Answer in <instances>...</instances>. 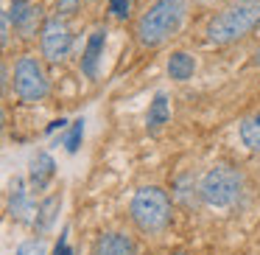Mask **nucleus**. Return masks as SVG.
Returning a JSON list of instances; mask_svg holds the SVG:
<instances>
[{"label": "nucleus", "instance_id": "f257e3e1", "mask_svg": "<svg viewBox=\"0 0 260 255\" xmlns=\"http://www.w3.org/2000/svg\"><path fill=\"white\" fill-rule=\"evenodd\" d=\"M260 25V0H235L207 23V42L232 45Z\"/></svg>", "mask_w": 260, "mask_h": 255}, {"label": "nucleus", "instance_id": "f03ea898", "mask_svg": "<svg viewBox=\"0 0 260 255\" xmlns=\"http://www.w3.org/2000/svg\"><path fill=\"white\" fill-rule=\"evenodd\" d=\"M182 20H185V3L182 0H157L137 20V40L146 48H157L179 31Z\"/></svg>", "mask_w": 260, "mask_h": 255}, {"label": "nucleus", "instance_id": "7ed1b4c3", "mask_svg": "<svg viewBox=\"0 0 260 255\" xmlns=\"http://www.w3.org/2000/svg\"><path fill=\"white\" fill-rule=\"evenodd\" d=\"M129 213H132V221L137 224V230L148 233V236L162 233L171 221V196L157 185L137 188L135 196H132Z\"/></svg>", "mask_w": 260, "mask_h": 255}, {"label": "nucleus", "instance_id": "20e7f679", "mask_svg": "<svg viewBox=\"0 0 260 255\" xmlns=\"http://www.w3.org/2000/svg\"><path fill=\"white\" fill-rule=\"evenodd\" d=\"M241 171L232 165H213L199 182V196L210 208H230L241 196Z\"/></svg>", "mask_w": 260, "mask_h": 255}, {"label": "nucleus", "instance_id": "39448f33", "mask_svg": "<svg viewBox=\"0 0 260 255\" xmlns=\"http://www.w3.org/2000/svg\"><path fill=\"white\" fill-rule=\"evenodd\" d=\"M48 73L37 56H20L14 65V93L20 101L37 104L48 96Z\"/></svg>", "mask_w": 260, "mask_h": 255}, {"label": "nucleus", "instance_id": "423d86ee", "mask_svg": "<svg viewBox=\"0 0 260 255\" xmlns=\"http://www.w3.org/2000/svg\"><path fill=\"white\" fill-rule=\"evenodd\" d=\"M40 45H42V56L51 65H59L68 59L70 48H73V37H70V29L62 17H48L45 25L40 29Z\"/></svg>", "mask_w": 260, "mask_h": 255}, {"label": "nucleus", "instance_id": "0eeeda50", "mask_svg": "<svg viewBox=\"0 0 260 255\" xmlns=\"http://www.w3.org/2000/svg\"><path fill=\"white\" fill-rule=\"evenodd\" d=\"M92 255H137V244L126 233H104L92 244Z\"/></svg>", "mask_w": 260, "mask_h": 255}, {"label": "nucleus", "instance_id": "6e6552de", "mask_svg": "<svg viewBox=\"0 0 260 255\" xmlns=\"http://www.w3.org/2000/svg\"><path fill=\"white\" fill-rule=\"evenodd\" d=\"M12 12V20H14V29L20 31V37L23 40H31V37L37 34V29H42L45 25V20H42V9L37 6V3H25V6H20V9H9Z\"/></svg>", "mask_w": 260, "mask_h": 255}, {"label": "nucleus", "instance_id": "1a4fd4ad", "mask_svg": "<svg viewBox=\"0 0 260 255\" xmlns=\"http://www.w3.org/2000/svg\"><path fill=\"white\" fill-rule=\"evenodd\" d=\"M104 45H107V29H95L90 34V40H87L84 56H81V70H84V76H90V79L98 76V62H101Z\"/></svg>", "mask_w": 260, "mask_h": 255}, {"label": "nucleus", "instance_id": "9d476101", "mask_svg": "<svg viewBox=\"0 0 260 255\" xmlns=\"http://www.w3.org/2000/svg\"><path fill=\"white\" fill-rule=\"evenodd\" d=\"M59 208H62V193H53V196H45V199H42L40 208H37L34 221H31V224H34V233L45 236V233L53 227V221H56Z\"/></svg>", "mask_w": 260, "mask_h": 255}, {"label": "nucleus", "instance_id": "9b49d317", "mask_svg": "<svg viewBox=\"0 0 260 255\" xmlns=\"http://www.w3.org/2000/svg\"><path fill=\"white\" fill-rule=\"evenodd\" d=\"M53 177H56V163H53V157L48 152H40L34 157V163H31V185H34L37 191H42V188L51 185Z\"/></svg>", "mask_w": 260, "mask_h": 255}, {"label": "nucleus", "instance_id": "f8f14e48", "mask_svg": "<svg viewBox=\"0 0 260 255\" xmlns=\"http://www.w3.org/2000/svg\"><path fill=\"white\" fill-rule=\"evenodd\" d=\"M9 213L14 221H28L31 219V202H28V191H25L23 180H14L12 185V199H9ZM34 221V219H31Z\"/></svg>", "mask_w": 260, "mask_h": 255}, {"label": "nucleus", "instance_id": "ddd939ff", "mask_svg": "<svg viewBox=\"0 0 260 255\" xmlns=\"http://www.w3.org/2000/svg\"><path fill=\"white\" fill-rule=\"evenodd\" d=\"M171 118V109H168V96L165 93H157L151 101V107H148V115H146V129L148 135H157L159 129H162L165 124H168Z\"/></svg>", "mask_w": 260, "mask_h": 255}, {"label": "nucleus", "instance_id": "4468645a", "mask_svg": "<svg viewBox=\"0 0 260 255\" xmlns=\"http://www.w3.org/2000/svg\"><path fill=\"white\" fill-rule=\"evenodd\" d=\"M193 73H196V59H193L190 53H185V51L171 53V59H168V76L171 79L187 81V79H193Z\"/></svg>", "mask_w": 260, "mask_h": 255}, {"label": "nucleus", "instance_id": "2eb2a0df", "mask_svg": "<svg viewBox=\"0 0 260 255\" xmlns=\"http://www.w3.org/2000/svg\"><path fill=\"white\" fill-rule=\"evenodd\" d=\"M238 135H241V143L249 149V152L260 154V112L243 118L241 126H238Z\"/></svg>", "mask_w": 260, "mask_h": 255}, {"label": "nucleus", "instance_id": "dca6fc26", "mask_svg": "<svg viewBox=\"0 0 260 255\" xmlns=\"http://www.w3.org/2000/svg\"><path fill=\"white\" fill-rule=\"evenodd\" d=\"M81 137H84V121L79 118V121H73V126H70V135H68V140H64V149H68L70 154L79 152Z\"/></svg>", "mask_w": 260, "mask_h": 255}, {"label": "nucleus", "instance_id": "f3484780", "mask_svg": "<svg viewBox=\"0 0 260 255\" xmlns=\"http://www.w3.org/2000/svg\"><path fill=\"white\" fill-rule=\"evenodd\" d=\"M14 255H48V249H45V241H42V238H31V241L20 244Z\"/></svg>", "mask_w": 260, "mask_h": 255}, {"label": "nucleus", "instance_id": "a211bd4d", "mask_svg": "<svg viewBox=\"0 0 260 255\" xmlns=\"http://www.w3.org/2000/svg\"><path fill=\"white\" fill-rule=\"evenodd\" d=\"M129 9H132L129 0H109V12H112V17H118V20L129 17Z\"/></svg>", "mask_w": 260, "mask_h": 255}, {"label": "nucleus", "instance_id": "6ab92c4d", "mask_svg": "<svg viewBox=\"0 0 260 255\" xmlns=\"http://www.w3.org/2000/svg\"><path fill=\"white\" fill-rule=\"evenodd\" d=\"M79 9V0H56V12L59 14H73Z\"/></svg>", "mask_w": 260, "mask_h": 255}, {"label": "nucleus", "instance_id": "aec40b11", "mask_svg": "<svg viewBox=\"0 0 260 255\" xmlns=\"http://www.w3.org/2000/svg\"><path fill=\"white\" fill-rule=\"evenodd\" d=\"M53 255H73V249H70V244H68V230L59 236V244H56V249H53Z\"/></svg>", "mask_w": 260, "mask_h": 255}, {"label": "nucleus", "instance_id": "412c9836", "mask_svg": "<svg viewBox=\"0 0 260 255\" xmlns=\"http://www.w3.org/2000/svg\"><path fill=\"white\" fill-rule=\"evenodd\" d=\"M64 124H68V121H64V118H59V121H53V124L51 126H48V132H56V129H62V126Z\"/></svg>", "mask_w": 260, "mask_h": 255}, {"label": "nucleus", "instance_id": "4be33fe9", "mask_svg": "<svg viewBox=\"0 0 260 255\" xmlns=\"http://www.w3.org/2000/svg\"><path fill=\"white\" fill-rule=\"evenodd\" d=\"M254 65L260 68V48H257V53H254Z\"/></svg>", "mask_w": 260, "mask_h": 255}, {"label": "nucleus", "instance_id": "5701e85b", "mask_svg": "<svg viewBox=\"0 0 260 255\" xmlns=\"http://www.w3.org/2000/svg\"><path fill=\"white\" fill-rule=\"evenodd\" d=\"M171 255H187V252H171Z\"/></svg>", "mask_w": 260, "mask_h": 255}]
</instances>
